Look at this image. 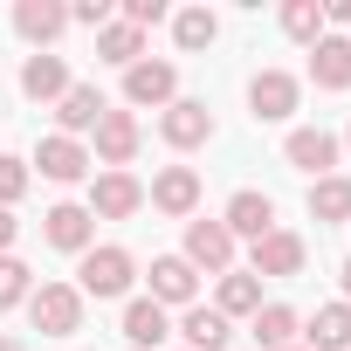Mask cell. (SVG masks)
<instances>
[{
    "label": "cell",
    "instance_id": "44dd1931",
    "mask_svg": "<svg viewBox=\"0 0 351 351\" xmlns=\"http://www.w3.org/2000/svg\"><path fill=\"white\" fill-rule=\"evenodd\" d=\"M165 337H172V317H165L152 296H131V303H124V344L152 351V344H165Z\"/></svg>",
    "mask_w": 351,
    "mask_h": 351
},
{
    "label": "cell",
    "instance_id": "ac0fdd59",
    "mask_svg": "<svg viewBox=\"0 0 351 351\" xmlns=\"http://www.w3.org/2000/svg\"><path fill=\"white\" fill-rule=\"evenodd\" d=\"M104 110H110V104L97 97V83H69L62 104H56V124H62V138H83V131H97Z\"/></svg>",
    "mask_w": 351,
    "mask_h": 351
},
{
    "label": "cell",
    "instance_id": "83f0119b",
    "mask_svg": "<svg viewBox=\"0 0 351 351\" xmlns=\"http://www.w3.org/2000/svg\"><path fill=\"white\" fill-rule=\"evenodd\" d=\"M282 35L289 42H317L324 35V0H289L282 8Z\"/></svg>",
    "mask_w": 351,
    "mask_h": 351
},
{
    "label": "cell",
    "instance_id": "5b68a950",
    "mask_svg": "<svg viewBox=\"0 0 351 351\" xmlns=\"http://www.w3.org/2000/svg\"><path fill=\"white\" fill-rule=\"evenodd\" d=\"M138 145H145V131H138L131 110H104L97 117V158H104V172H124L138 158Z\"/></svg>",
    "mask_w": 351,
    "mask_h": 351
},
{
    "label": "cell",
    "instance_id": "30bf717a",
    "mask_svg": "<svg viewBox=\"0 0 351 351\" xmlns=\"http://www.w3.org/2000/svg\"><path fill=\"white\" fill-rule=\"evenodd\" d=\"M145 200H152L158 214H172V221H193V207H200V172H193V165H165Z\"/></svg>",
    "mask_w": 351,
    "mask_h": 351
},
{
    "label": "cell",
    "instance_id": "e575fe53",
    "mask_svg": "<svg viewBox=\"0 0 351 351\" xmlns=\"http://www.w3.org/2000/svg\"><path fill=\"white\" fill-rule=\"evenodd\" d=\"M337 282H344V303H351V262H344V269H337Z\"/></svg>",
    "mask_w": 351,
    "mask_h": 351
},
{
    "label": "cell",
    "instance_id": "7402d4cb",
    "mask_svg": "<svg viewBox=\"0 0 351 351\" xmlns=\"http://www.w3.org/2000/svg\"><path fill=\"white\" fill-rule=\"evenodd\" d=\"M303 351H351V303H324L303 324Z\"/></svg>",
    "mask_w": 351,
    "mask_h": 351
},
{
    "label": "cell",
    "instance_id": "9c48e42d",
    "mask_svg": "<svg viewBox=\"0 0 351 351\" xmlns=\"http://www.w3.org/2000/svg\"><path fill=\"white\" fill-rule=\"evenodd\" d=\"M35 165H42V180L76 186V180H90V165H97V158L83 152V138H62V131H56V138H42V145H35Z\"/></svg>",
    "mask_w": 351,
    "mask_h": 351
},
{
    "label": "cell",
    "instance_id": "3957f363",
    "mask_svg": "<svg viewBox=\"0 0 351 351\" xmlns=\"http://www.w3.org/2000/svg\"><path fill=\"white\" fill-rule=\"evenodd\" d=\"M296 97H303V83H296L289 69H255V83H248V110H255L262 124L296 117Z\"/></svg>",
    "mask_w": 351,
    "mask_h": 351
},
{
    "label": "cell",
    "instance_id": "cb8c5ba5",
    "mask_svg": "<svg viewBox=\"0 0 351 351\" xmlns=\"http://www.w3.org/2000/svg\"><path fill=\"white\" fill-rule=\"evenodd\" d=\"M310 221H324V228L351 221V180H344V172H330V180H310Z\"/></svg>",
    "mask_w": 351,
    "mask_h": 351
},
{
    "label": "cell",
    "instance_id": "8d00e7d4",
    "mask_svg": "<svg viewBox=\"0 0 351 351\" xmlns=\"http://www.w3.org/2000/svg\"><path fill=\"white\" fill-rule=\"evenodd\" d=\"M344 145H351V131H344Z\"/></svg>",
    "mask_w": 351,
    "mask_h": 351
},
{
    "label": "cell",
    "instance_id": "9a60e30c",
    "mask_svg": "<svg viewBox=\"0 0 351 351\" xmlns=\"http://www.w3.org/2000/svg\"><path fill=\"white\" fill-rule=\"evenodd\" d=\"M221 228H228L234 241H241V234H248V241H262V234L276 228V200H269V193H255V186H241V193L228 200V214H221Z\"/></svg>",
    "mask_w": 351,
    "mask_h": 351
},
{
    "label": "cell",
    "instance_id": "e0dca14e",
    "mask_svg": "<svg viewBox=\"0 0 351 351\" xmlns=\"http://www.w3.org/2000/svg\"><path fill=\"white\" fill-rule=\"evenodd\" d=\"M62 90H69V62L62 56H28L21 62V97H35V104H62Z\"/></svg>",
    "mask_w": 351,
    "mask_h": 351
},
{
    "label": "cell",
    "instance_id": "836d02e7",
    "mask_svg": "<svg viewBox=\"0 0 351 351\" xmlns=\"http://www.w3.org/2000/svg\"><path fill=\"white\" fill-rule=\"evenodd\" d=\"M324 21H337V28H344V21H351V0H324Z\"/></svg>",
    "mask_w": 351,
    "mask_h": 351
},
{
    "label": "cell",
    "instance_id": "5bb4252c",
    "mask_svg": "<svg viewBox=\"0 0 351 351\" xmlns=\"http://www.w3.org/2000/svg\"><path fill=\"white\" fill-rule=\"evenodd\" d=\"M193 296H200V269H193L186 255H158V262H152V303H158V310L193 303Z\"/></svg>",
    "mask_w": 351,
    "mask_h": 351
},
{
    "label": "cell",
    "instance_id": "ba28073f",
    "mask_svg": "<svg viewBox=\"0 0 351 351\" xmlns=\"http://www.w3.org/2000/svg\"><path fill=\"white\" fill-rule=\"evenodd\" d=\"M158 138H165L172 152H193V145H207V138H214V110H207V104H193V97L165 104V117H158Z\"/></svg>",
    "mask_w": 351,
    "mask_h": 351
},
{
    "label": "cell",
    "instance_id": "ffe728a7",
    "mask_svg": "<svg viewBox=\"0 0 351 351\" xmlns=\"http://www.w3.org/2000/svg\"><path fill=\"white\" fill-rule=\"evenodd\" d=\"M310 76H317V90H351V42L344 35H317L310 42Z\"/></svg>",
    "mask_w": 351,
    "mask_h": 351
},
{
    "label": "cell",
    "instance_id": "d6a6232c",
    "mask_svg": "<svg viewBox=\"0 0 351 351\" xmlns=\"http://www.w3.org/2000/svg\"><path fill=\"white\" fill-rule=\"evenodd\" d=\"M14 234H21V221H14V207H0V255L14 248Z\"/></svg>",
    "mask_w": 351,
    "mask_h": 351
},
{
    "label": "cell",
    "instance_id": "4fadbf2b",
    "mask_svg": "<svg viewBox=\"0 0 351 351\" xmlns=\"http://www.w3.org/2000/svg\"><path fill=\"white\" fill-rule=\"evenodd\" d=\"M282 158H289L296 172H310V180H330V165H337V138L317 131V124H303V131L282 138Z\"/></svg>",
    "mask_w": 351,
    "mask_h": 351
},
{
    "label": "cell",
    "instance_id": "d590c367",
    "mask_svg": "<svg viewBox=\"0 0 351 351\" xmlns=\"http://www.w3.org/2000/svg\"><path fill=\"white\" fill-rule=\"evenodd\" d=\"M0 351H28V344H21V337H0Z\"/></svg>",
    "mask_w": 351,
    "mask_h": 351
},
{
    "label": "cell",
    "instance_id": "6da1fadb",
    "mask_svg": "<svg viewBox=\"0 0 351 351\" xmlns=\"http://www.w3.org/2000/svg\"><path fill=\"white\" fill-rule=\"evenodd\" d=\"M28 324H35L42 337H76V330H83V289H76V282H42V289L28 296Z\"/></svg>",
    "mask_w": 351,
    "mask_h": 351
},
{
    "label": "cell",
    "instance_id": "d6986e66",
    "mask_svg": "<svg viewBox=\"0 0 351 351\" xmlns=\"http://www.w3.org/2000/svg\"><path fill=\"white\" fill-rule=\"evenodd\" d=\"M180 337H186V351H228V344H234V324H228L221 310H207V303H186Z\"/></svg>",
    "mask_w": 351,
    "mask_h": 351
},
{
    "label": "cell",
    "instance_id": "f1b7e54d",
    "mask_svg": "<svg viewBox=\"0 0 351 351\" xmlns=\"http://www.w3.org/2000/svg\"><path fill=\"white\" fill-rule=\"evenodd\" d=\"M28 296H35L28 262H21V255H0V310H14V303H28Z\"/></svg>",
    "mask_w": 351,
    "mask_h": 351
},
{
    "label": "cell",
    "instance_id": "277c9868",
    "mask_svg": "<svg viewBox=\"0 0 351 351\" xmlns=\"http://www.w3.org/2000/svg\"><path fill=\"white\" fill-rule=\"evenodd\" d=\"M145 207V186L131 172H97L90 180V221H131Z\"/></svg>",
    "mask_w": 351,
    "mask_h": 351
},
{
    "label": "cell",
    "instance_id": "74e56055",
    "mask_svg": "<svg viewBox=\"0 0 351 351\" xmlns=\"http://www.w3.org/2000/svg\"><path fill=\"white\" fill-rule=\"evenodd\" d=\"M289 351H303V344H289Z\"/></svg>",
    "mask_w": 351,
    "mask_h": 351
},
{
    "label": "cell",
    "instance_id": "1f68e13d",
    "mask_svg": "<svg viewBox=\"0 0 351 351\" xmlns=\"http://www.w3.org/2000/svg\"><path fill=\"white\" fill-rule=\"evenodd\" d=\"M69 21H83V28H110V0H76Z\"/></svg>",
    "mask_w": 351,
    "mask_h": 351
},
{
    "label": "cell",
    "instance_id": "603a6c76",
    "mask_svg": "<svg viewBox=\"0 0 351 351\" xmlns=\"http://www.w3.org/2000/svg\"><path fill=\"white\" fill-rule=\"evenodd\" d=\"M214 310L234 324V317H255L262 310V276H248V269H228L221 276V289H214Z\"/></svg>",
    "mask_w": 351,
    "mask_h": 351
},
{
    "label": "cell",
    "instance_id": "8992f818",
    "mask_svg": "<svg viewBox=\"0 0 351 351\" xmlns=\"http://www.w3.org/2000/svg\"><path fill=\"white\" fill-rule=\"evenodd\" d=\"M42 234H49V248H62V255H90V248H97V221H90V207H76V200L49 207V214H42Z\"/></svg>",
    "mask_w": 351,
    "mask_h": 351
},
{
    "label": "cell",
    "instance_id": "484cf974",
    "mask_svg": "<svg viewBox=\"0 0 351 351\" xmlns=\"http://www.w3.org/2000/svg\"><path fill=\"white\" fill-rule=\"evenodd\" d=\"M97 56H104V62H117V69L145 62V28H131V21H110V28H97Z\"/></svg>",
    "mask_w": 351,
    "mask_h": 351
},
{
    "label": "cell",
    "instance_id": "d4e9b609",
    "mask_svg": "<svg viewBox=\"0 0 351 351\" xmlns=\"http://www.w3.org/2000/svg\"><path fill=\"white\" fill-rule=\"evenodd\" d=\"M296 330H303V317H296L289 303H262V310H255V344H262V351H289Z\"/></svg>",
    "mask_w": 351,
    "mask_h": 351
},
{
    "label": "cell",
    "instance_id": "4316f807",
    "mask_svg": "<svg viewBox=\"0 0 351 351\" xmlns=\"http://www.w3.org/2000/svg\"><path fill=\"white\" fill-rule=\"evenodd\" d=\"M214 35H221V21H214L207 8H180V14H172V42H180L186 56H193V49H207Z\"/></svg>",
    "mask_w": 351,
    "mask_h": 351
},
{
    "label": "cell",
    "instance_id": "7c38bea8",
    "mask_svg": "<svg viewBox=\"0 0 351 351\" xmlns=\"http://www.w3.org/2000/svg\"><path fill=\"white\" fill-rule=\"evenodd\" d=\"M124 97H131V104H158V110H165V104H180V69L145 56V62L124 69Z\"/></svg>",
    "mask_w": 351,
    "mask_h": 351
},
{
    "label": "cell",
    "instance_id": "52a82bcc",
    "mask_svg": "<svg viewBox=\"0 0 351 351\" xmlns=\"http://www.w3.org/2000/svg\"><path fill=\"white\" fill-rule=\"evenodd\" d=\"M303 255H310V248H303V234L269 228V234L255 241V255H248V276H276V282H282V276H303Z\"/></svg>",
    "mask_w": 351,
    "mask_h": 351
},
{
    "label": "cell",
    "instance_id": "4dcf8cb0",
    "mask_svg": "<svg viewBox=\"0 0 351 351\" xmlns=\"http://www.w3.org/2000/svg\"><path fill=\"white\" fill-rule=\"evenodd\" d=\"M124 21H131V28H152V21H165V0H124Z\"/></svg>",
    "mask_w": 351,
    "mask_h": 351
},
{
    "label": "cell",
    "instance_id": "2e32d148",
    "mask_svg": "<svg viewBox=\"0 0 351 351\" xmlns=\"http://www.w3.org/2000/svg\"><path fill=\"white\" fill-rule=\"evenodd\" d=\"M14 28H21V42H35V56L69 28V8H62V0H21V8H14Z\"/></svg>",
    "mask_w": 351,
    "mask_h": 351
},
{
    "label": "cell",
    "instance_id": "8fae6325",
    "mask_svg": "<svg viewBox=\"0 0 351 351\" xmlns=\"http://www.w3.org/2000/svg\"><path fill=\"white\" fill-rule=\"evenodd\" d=\"M186 262L207 269V276H228L234 269V234L221 221H186Z\"/></svg>",
    "mask_w": 351,
    "mask_h": 351
},
{
    "label": "cell",
    "instance_id": "f546056e",
    "mask_svg": "<svg viewBox=\"0 0 351 351\" xmlns=\"http://www.w3.org/2000/svg\"><path fill=\"white\" fill-rule=\"evenodd\" d=\"M21 193H28V165L14 152H0V207H14Z\"/></svg>",
    "mask_w": 351,
    "mask_h": 351
},
{
    "label": "cell",
    "instance_id": "7a4b0ae2",
    "mask_svg": "<svg viewBox=\"0 0 351 351\" xmlns=\"http://www.w3.org/2000/svg\"><path fill=\"white\" fill-rule=\"evenodd\" d=\"M83 282V296H131V282H138V262H131V248H117V241H104V248H90L83 255V269H76Z\"/></svg>",
    "mask_w": 351,
    "mask_h": 351
}]
</instances>
